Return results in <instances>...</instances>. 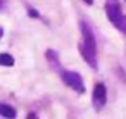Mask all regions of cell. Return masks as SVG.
Returning <instances> with one entry per match:
<instances>
[{"instance_id": "cell-1", "label": "cell", "mask_w": 126, "mask_h": 119, "mask_svg": "<svg viewBox=\"0 0 126 119\" xmlns=\"http://www.w3.org/2000/svg\"><path fill=\"white\" fill-rule=\"evenodd\" d=\"M79 31H81V42L78 45V50L83 57V60L92 67L98 69V60H97V38L93 35V30L90 28L88 23L81 21L79 23Z\"/></svg>"}, {"instance_id": "cell-2", "label": "cell", "mask_w": 126, "mask_h": 119, "mask_svg": "<svg viewBox=\"0 0 126 119\" xmlns=\"http://www.w3.org/2000/svg\"><path fill=\"white\" fill-rule=\"evenodd\" d=\"M105 14L109 23L116 30H119L123 35H126V16L121 11L119 0H105Z\"/></svg>"}, {"instance_id": "cell-3", "label": "cell", "mask_w": 126, "mask_h": 119, "mask_svg": "<svg viewBox=\"0 0 126 119\" xmlns=\"http://www.w3.org/2000/svg\"><path fill=\"white\" fill-rule=\"evenodd\" d=\"M59 74H61V79L66 83V86H69L71 90H74V91H76V93H79V95H83V93H85V81H83V78H81V74H79V73L62 69Z\"/></svg>"}, {"instance_id": "cell-4", "label": "cell", "mask_w": 126, "mask_h": 119, "mask_svg": "<svg viewBox=\"0 0 126 119\" xmlns=\"http://www.w3.org/2000/svg\"><path fill=\"white\" fill-rule=\"evenodd\" d=\"M92 104H93V109L97 112H100L105 104H107V88L104 83H97L93 86V93H92Z\"/></svg>"}, {"instance_id": "cell-5", "label": "cell", "mask_w": 126, "mask_h": 119, "mask_svg": "<svg viewBox=\"0 0 126 119\" xmlns=\"http://www.w3.org/2000/svg\"><path fill=\"white\" fill-rule=\"evenodd\" d=\"M45 57H47V62L50 64V67H52V69H55L57 73H61V71H62V67H61V60H59V54H57L55 50L48 48V50L45 52Z\"/></svg>"}, {"instance_id": "cell-6", "label": "cell", "mask_w": 126, "mask_h": 119, "mask_svg": "<svg viewBox=\"0 0 126 119\" xmlns=\"http://www.w3.org/2000/svg\"><path fill=\"white\" fill-rule=\"evenodd\" d=\"M0 116H4V117H16L17 116V112H16V109L14 107H11V105H7V104H0Z\"/></svg>"}, {"instance_id": "cell-7", "label": "cell", "mask_w": 126, "mask_h": 119, "mask_svg": "<svg viewBox=\"0 0 126 119\" xmlns=\"http://www.w3.org/2000/svg\"><path fill=\"white\" fill-rule=\"evenodd\" d=\"M14 57L11 54H0V66H4V67H12L14 66Z\"/></svg>"}, {"instance_id": "cell-8", "label": "cell", "mask_w": 126, "mask_h": 119, "mask_svg": "<svg viewBox=\"0 0 126 119\" xmlns=\"http://www.w3.org/2000/svg\"><path fill=\"white\" fill-rule=\"evenodd\" d=\"M28 12H30V16H31L33 19H38V17H40V14H38V11H35V9H30Z\"/></svg>"}, {"instance_id": "cell-9", "label": "cell", "mask_w": 126, "mask_h": 119, "mask_svg": "<svg viewBox=\"0 0 126 119\" xmlns=\"http://www.w3.org/2000/svg\"><path fill=\"white\" fill-rule=\"evenodd\" d=\"M5 7V0H0V11H2Z\"/></svg>"}, {"instance_id": "cell-10", "label": "cell", "mask_w": 126, "mask_h": 119, "mask_svg": "<svg viewBox=\"0 0 126 119\" xmlns=\"http://www.w3.org/2000/svg\"><path fill=\"white\" fill-rule=\"evenodd\" d=\"M83 2H85L86 5H93V0H83Z\"/></svg>"}, {"instance_id": "cell-11", "label": "cell", "mask_w": 126, "mask_h": 119, "mask_svg": "<svg viewBox=\"0 0 126 119\" xmlns=\"http://www.w3.org/2000/svg\"><path fill=\"white\" fill-rule=\"evenodd\" d=\"M2 36H4V28L0 26V40H2Z\"/></svg>"}]
</instances>
